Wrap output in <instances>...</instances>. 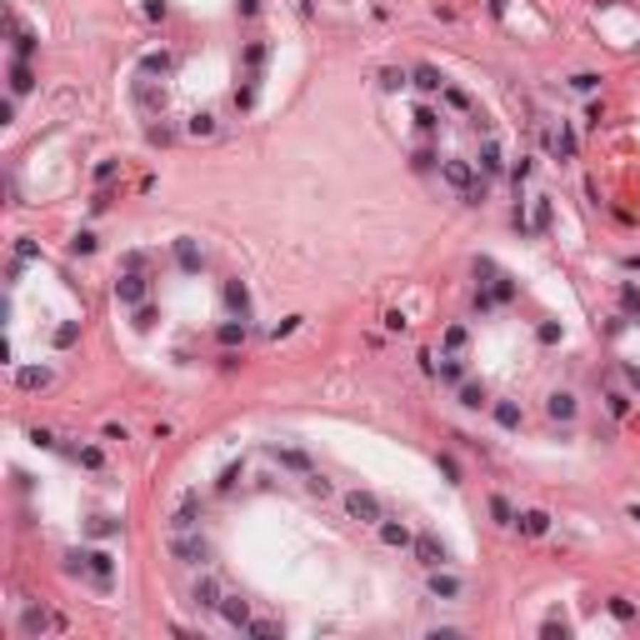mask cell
Instances as JSON below:
<instances>
[{"instance_id":"obj_2","label":"cell","mask_w":640,"mask_h":640,"mask_svg":"<svg viewBox=\"0 0 640 640\" xmlns=\"http://www.w3.org/2000/svg\"><path fill=\"white\" fill-rule=\"evenodd\" d=\"M345 510H350L355 520H365V525H380V520H385V510H380V500H375L370 491H355V495H345Z\"/></svg>"},{"instance_id":"obj_1","label":"cell","mask_w":640,"mask_h":640,"mask_svg":"<svg viewBox=\"0 0 640 640\" xmlns=\"http://www.w3.org/2000/svg\"><path fill=\"white\" fill-rule=\"evenodd\" d=\"M150 271H130V266H120V276H115V300L125 305V310H140L145 305V295H150V280H145Z\"/></svg>"},{"instance_id":"obj_11","label":"cell","mask_w":640,"mask_h":640,"mask_svg":"<svg viewBox=\"0 0 640 640\" xmlns=\"http://www.w3.org/2000/svg\"><path fill=\"white\" fill-rule=\"evenodd\" d=\"M415 550H420V560L431 565V570H436V565H446V550H441L436 540H415Z\"/></svg>"},{"instance_id":"obj_19","label":"cell","mask_w":640,"mask_h":640,"mask_svg":"<svg viewBox=\"0 0 640 640\" xmlns=\"http://www.w3.org/2000/svg\"><path fill=\"white\" fill-rule=\"evenodd\" d=\"M246 630H251V635H280V625H276V620H251Z\"/></svg>"},{"instance_id":"obj_3","label":"cell","mask_w":640,"mask_h":640,"mask_svg":"<svg viewBox=\"0 0 640 640\" xmlns=\"http://www.w3.org/2000/svg\"><path fill=\"white\" fill-rule=\"evenodd\" d=\"M170 550H175L185 565H205V555H210L205 540H200V535H185V530H170Z\"/></svg>"},{"instance_id":"obj_14","label":"cell","mask_w":640,"mask_h":640,"mask_svg":"<svg viewBox=\"0 0 640 640\" xmlns=\"http://www.w3.org/2000/svg\"><path fill=\"white\" fill-rule=\"evenodd\" d=\"M431 590H436V595H461V580H456V575H441V570H436V575H431Z\"/></svg>"},{"instance_id":"obj_5","label":"cell","mask_w":640,"mask_h":640,"mask_svg":"<svg viewBox=\"0 0 640 640\" xmlns=\"http://www.w3.org/2000/svg\"><path fill=\"white\" fill-rule=\"evenodd\" d=\"M221 615H226V625H236V630L251 625V605H246L241 595H221Z\"/></svg>"},{"instance_id":"obj_20","label":"cell","mask_w":640,"mask_h":640,"mask_svg":"<svg viewBox=\"0 0 640 640\" xmlns=\"http://www.w3.org/2000/svg\"><path fill=\"white\" fill-rule=\"evenodd\" d=\"M241 16H246V21H256V16H261V0H241Z\"/></svg>"},{"instance_id":"obj_10","label":"cell","mask_w":640,"mask_h":640,"mask_svg":"<svg viewBox=\"0 0 640 640\" xmlns=\"http://www.w3.org/2000/svg\"><path fill=\"white\" fill-rule=\"evenodd\" d=\"M380 535H385V545H400V550L410 545V530H405V525H395V520H380Z\"/></svg>"},{"instance_id":"obj_7","label":"cell","mask_w":640,"mask_h":640,"mask_svg":"<svg viewBox=\"0 0 640 640\" xmlns=\"http://www.w3.org/2000/svg\"><path fill=\"white\" fill-rule=\"evenodd\" d=\"M441 105H451V110H461V115H476L471 95H466V90H456V85H446V90H441Z\"/></svg>"},{"instance_id":"obj_17","label":"cell","mask_w":640,"mask_h":640,"mask_svg":"<svg viewBox=\"0 0 640 640\" xmlns=\"http://www.w3.org/2000/svg\"><path fill=\"white\" fill-rule=\"evenodd\" d=\"M46 380H51V370H46V365H41V370H21V385H31V390H36V385H46Z\"/></svg>"},{"instance_id":"obj_8","label":"cell","mask_w":640,"mask_h":640,"mask_svg":"<svg viewBox=\"0 0 640 640\" xmlns=\"http://www.w3.org/2000/svg\"><path fill=\"white\" fill-rule=\"evenodd\" d=\"M515 520H520L525 535H545V530H550V515H545V510H525V515H515Z\"/></svg>"},{"instance_id":"obj_13","label":"cell","mask_w":640,"mask_h":640,"mask_svg":"<svg viewBox=\"0 0 640 640\" xmlns=\"http://www.w3.org/2000/svg\"><path fill=\"white\" fill-rule=\"evenodd\" d=\"M461 405H471V410L491 405V400H486V385H461Z\"/></svg>"},{"instance_id":"obj_6","label":"cell","mask_w":640,"mask_h":640,"mask_svg":"<svg viewBox=\"0 0 640 640\" xmlns=\"http://www.w3.org/2000/svg\"><path fill=\"white\" fill-rule=\"evenodd\" d=\"M410 75H415V90H425V95H441V90H446V75H441L436 65H415Z\"/></svg>"},{"instance_id":"obj_15","label":"cell","mask_w":640,"mask_h":640,"mask_svg":"<svg viewBox=\"0 0 640 640\" xmlns=\"http://www.w3.org/2000/svg\"><path fill=\"white\" fill-rule=\"evenodd\" d=\"M446 350H451V355L466 350V325H451V330H446Z\"/></svg>"},{"instance_id":"obj_12","label":"cell","mask_w":640,"mask_h":640,"mask_svg":"<svg viewBox=\"0 0 640 640\" xmlns=\"http://www.w3.org/2000/svg\"><path fill=\"white\" fill-rule=\"evenodd\" d=\"M185 135H216V115H190V125H185Z\"/></svg>"},{"instance_id":"obj_18","label":"cell","mask_w":640,"mask_h":640,"mask_svg":"<svg viewBox=\"0 0 640 640\" xmlns=\"http://www.w3.org/2000/svg\"><path fill=\"white\" fill-rule=\"evenodd\" d=\"M241 476H246V466H241V461H236V466H226V476H221V491H231Z\"/></svg>"},{"instance_id":"obj_9","label":"cell","mask_w":640,"mask_h":640,"mask_svg":"<svg viewBox=\"0 0 640 640\" xmlns=\"http://www.w3.org/2000/svg\"><path fill=\"white\" fill-rule=\"evenodd\" d=\"M41 630H61V620L46 610H26V635H41Z\"/></svg>"},{"instance_id":"obj_16","label":"cell","mask_w":640,"mask_h":640,"mask_svg":"<svg viewBox=\"0 0 640 640\" xmlns=\"http://www.w3.org/2000/svg\"><path fill=\"white\" fill-rule=\"evenodd\" d=\"M276 461H280V466H290V471H310V461H305L300 451H276Z\"/></svg>"},{"instance_id":"obj_4","label":"cell","mask_w":640,"mask_h":640,"mask_svg":"<svg viewBox=\"0 0 640 640\" xmlns=\"http://www.w3.org/2000/svg\"><path fill=\"white\" fill-rule=\"evenodd\" d=\"M190 595H195V605H205V610H221V580H216V575H200Z\"/></svg>"}]
</instances>
